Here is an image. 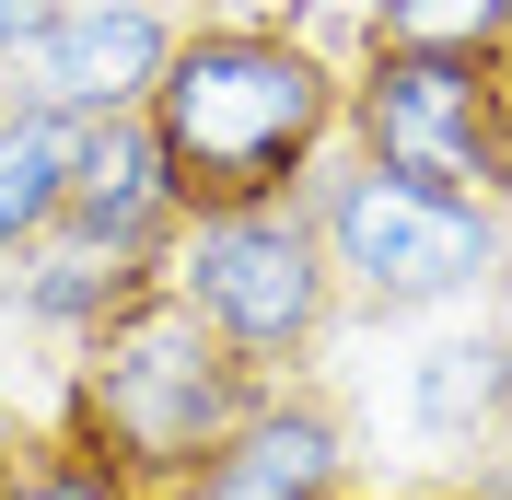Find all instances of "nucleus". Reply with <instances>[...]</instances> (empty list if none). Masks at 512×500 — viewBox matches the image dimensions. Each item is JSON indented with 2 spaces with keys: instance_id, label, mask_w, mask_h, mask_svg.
Returning a JSON list of instances; mask_svg holds the SVG:
<instances>
[{
  "instance_id": "f257e3e1",
  "label": "nucleus",
  "mask_w": 512,
  "mask_h": 500,
  "mask_svg": "<svg viewBox=\"0 0 512 500\" xmlns=\"http://www.w3.org/2000/svg\"><path fill=\"white\" fill-rule=\"evenodd\" d=\"M338 94H350V59L326 47V24L303 12H198L175 35L163 82L140 94L163 175H175V210H268V198H303L326 152H338Z\"/></svg>"
},
{
  "instance_id": "f03ea898",
  "label": "nucleus",
  "mask_w": 512,
  "mask_h": 500,
  "mask_svg": "<svg viewBox=\"0 0 512 500\" xmlns=\"http://www.w3.org/2000/svg\"><path fill=\"white\" fill-rule=\"evenodd\" d=\"M256 396H268V384H256L163 280H140L117 314H94V326L70 338L59 431L82 442L94 466H117L140 500H175L210 454H222V431Z\"/></svg>"
},
{
  "instance_id": "7ed1b4c3",
  "label": "nucleus",
  "mask_w": 512,
  "mask_h": 500,
  "mask_svg": "<svg viewBox=\"0 0 512 500\" xmlns=\"http://www.w3.org/2000/svg\"><path fill=\"white\" fill-rule=\"evenodd\" d=\"M338 152L396 187L512 210V47H361L338 94Z\"/></svg>"
},
{
  "instance_id": "20e7f679",
  "label": "nucleus",
  "mask_w": 512,
  "mask_h": 500,
  "mask_svg": "<svg viewBox=\"0 0 512 500\" xmlns=\"http://www.w3.org/2000/svg\"><path fill=\"white\" fill-rule=\"evenodd\" d=\"M163 291H175L256 384H315L326 338H338V268H326L303 198L187 221V233L163 245Z\"/></svg>"
},
{
  "instance_id": "39448f33",
  "label": "nucleus",
  "mask_w": 512,
  "mask_h": 500,
  "mask_svg": "<svg viewBox=\"0 0 512 500\" xmlns=\"http://www.w3.org/2000/svg\"><path fill=\"white\" fill-rule=\"evenodd\" d=\"M303 210H315V245L338 268V314H431L454 291L501 280V221L466 210V198H431V187H396L373 163L326 152L303 175Z\"/></svg>"
},
{
  "instance_id": "423d86ee",
  "label": "nucleus",
  "mask_w": 512,
  "mask_h": 500,
  "mask_svg": "<svg viewBox=\"0 0 512 500\" xmlns=\"http://www.w3.org/2000/svg\"><path fill=\"white\" fill-rule=\"evenodd\" d=\"M187 24H198V0H59L24 35V59H12L0 94L47 105V117H117V105H140L163 82Z\"/></svg>"
},
{
  "instance_id": "0eeeda50",
  "label": "nucleus",
  "mask_w": 512,
  "mask_h": 500,
  "mask_svg": "<svg viewBox=\"0 0 512 500\" xmlns=\"http://www.w3.org/2000/svg\"><path fill=\"white\" fill-rule=\"evenodd\" d=\"M175 233H187V210H175V175H163L140 105L70 117V175H59V233L47 245H82V256H117V268H152L163 280Z\"/></svg>"
},
{
  "instance_id": "6e6552de",
  "label": "nucleus",
  "mask_w": 512,
  "mask_h": 500,
  "mask_svg": "<svg viewBox=\"0 0 512 500\" xmlns=\"http://www.w3.org/2000/svg\"><path fill=\"white\" fill-rule=\"evenodd\" d=\"M175 500H350V407L326 384H268Z\"/></svg>"
},
{
  "instance_id": "1a4fd4ad",
  "label": "nucleus",
  "mask_w": 512,
  "mask_h": 500,
  "mask_svg": "<svg viewBox=\"0 0 512 500\" xmlns=\"http://www.w3.org/2000/svg\"><path fill=\"white\" fill-rule=\"evenodd\" d=\"M59 175H70V117L0 94V268H24L59 233Z\"/></svg>"
},
{
  "instance_id": "9d476101",
  "label": "nucleus",
  "mask_w": 512,
  "mask_h": 500,
  "mask_svg": "<svg viewBox=\"0 0 512 500\" xmlns=\"http://www.w3.org/2000/svg\"><path fill=\"white\" fill-rule=\"evenodd\" d=\"M140 280H152V268H117V256H82V245H35L12 291H24V314H35V326L82 338V326H94V314H117Z\"/></svg>"
},
{
  "instance_id": "9b49d317",
  "label": "nucleus",
  "mask_w": 512,
  "mask_h": 500,
  "mask_svg": "<svg viewBox=\"0 0 512 500\" xmlns=\"http://www.w3.org/2000/svg\"><path fill=\"white\" fill-rule=\"evenodd\" d=\"M0 500H140V489H128L117 466H94L59 419H47V431L0 419Z\"/></svg>"
},
{
  "instance_id": "f8f14e48",
  "label": "nucleus",
  "mask_w": 512,
  "mask_h": 500,
  "mask_svg": "<svg viewBox=\"0 0 512 500\" xmlns=\"http://www.w3.org/2000/svg\"><path fill=\"white\" fill-rule=\"evenodd\" d=\"M512 0H373L361 47H501Z\"/></svg>"
},
{
  "instance_id": "ddd939ff",
  "label": "nucleus",
  "mask_w": 512,
  "mask_h": 500,
  "mask_svg": "<svg viewBox=\"0 0 512 500\" xmlns=\"http://www.w3.org/2000/svg\"><path fill=\"white\" fill-rule=\"evenodd\" d=\"M47 12H59V0H0V70L24 59V35H35V24H47Z\"/></svg>"
},
{
  "instance_id": "4468645a",
  "label": "nucleus",
  "mask_w": 512,
  "mask_h": 500,
  "mask_svg": "<svg viewBox=\"0 0 512 500\" xmlns=\"http://www.w3.org/2000/svg\"><path fill=\"white\" fill-rule=\"evenodd\" d=\"M478 500H512V454H501V466H489V477H478Z\"/></svg>"
},
{
  "instance_id": "2eb2a0df",
  "label": "nucleus",
  "mask_w": 512,
  "mask_h": 500,
  "mask_svg": "<svg viewBox=\"0 0 512 500\" xmlns=\"http://www.w3.org/2000/svg\"><path fill=\"white\" fill-rule=\"evenodd\" d=\"M350 500H373V489H350ZM396 500H478V489H396Z\"/></svg>"
},
{
  "instance_id": "dca6fc26",
  "label": "nucleus",
  "mask_w": 512,
  "mask_h": 500,
  "mask_svg": "<svg viewBox=\"0 0 512 500\" xmlns=\"http://www.w3.org/2000/svg\"><path fill=\"white\" fill-rule=\"evenodd\" d=\"M501 47H512V35H501Z\"/></svg>"
}]
</instances>
